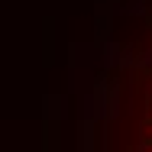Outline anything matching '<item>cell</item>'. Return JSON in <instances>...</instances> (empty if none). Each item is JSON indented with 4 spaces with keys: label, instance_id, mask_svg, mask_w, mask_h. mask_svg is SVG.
<instances>
[{
    "label": "cell",
    "instance_id": "6da1fadb",
    "mask_svg": "<svg viewBox=\"0 0 152 152\" xmlns=\"http://www.w3.org/2000/svg\"><path fill=\"white\" fill-rule=\"evenodd\" d=\"M126 113H129V152H152V39L149 45H142L136 68L129 75Z\"/></svg>",
    "mask_w": 152,
    "mask_h": 152
}]
</instances>
